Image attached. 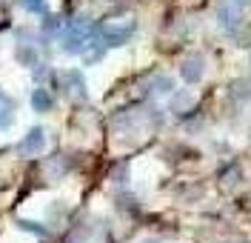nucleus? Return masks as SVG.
Masks as SVG:
<instances>
[{
    "mask_svg": "<svg viewBox=\"0 0 251 243\" xmlns=\"http://www.w3.org/2000/svg\"><path fill=\"white\" fill-rule=\"evenodd\" d=\"M43 146H46V132H43V129H31L29 135L20 140L17 149H20L23 155H40V152H43Z\"/></svg>",
    "mask_w": 251,
    "mask_h": 243,
    "instance_id": "obj_1",
    "label": "nucleus"
},
{
    "mask_svg": "<svg viewBox=\"0 0 251 243\" xmlns=\"http://www.w3.org/2000/svg\"><path fill=\"white\" fill-rule=\"evenodd\" d=\"M60 86L66 89V95L86 97V83H83V75H80V72H63Z\"/></svg>",
    "mask_w": 251,
    "mask_h": 243,
    "instance_id": "obj_2",
    "label": "nucleus"
},
{
    "mask_svg": "<svg viewBox=\"0 0 251 243\" xmlns=\"http://www.w3.org/2000/svg\"><path fill=\"white\" fill-rule=\"evenodd\" d=\"M180 75H183L186 83H197L203 78V57H188L183 63V69H180Z\"/></svg>",
    "mask_w": 251,
    "mask_h": 243,
    "instance_id": "obj_3",
    "label": "nucleus"
},
{
    "mask_svg": "<svg viewBox=\"0 0 251 243\" xmlns=\"http://www.w3.org/2000/svg\"><path fill=\"white\" fill-rule=\"evenodd\" d=\"M131 34H134V23L126 26V29H120V32H114V29H103V46H123Z\"/></svg>",
    "mask_w": 251,
    "mask_h": 243,
    "instance_id": "obj_4",
    "label": "nucleus"
},
{
    "mask_svg": "<svg viewBox=\"0 0 251 243\" xmlns=\"http://www.w3.org/2000/svg\"><path fill=\"white\" fill-rule=\"evenodd\" d=\"M54 106V100H51V95H49L46 89H34V95H31V109L34 112H49Z\"/></svg>",
    "mask_w": 251,
    "mask_h": 243,
    "instance_id": "obj_5",
    "label": "nucleus"
},
{
    "mask_svg": "<svg viewBox=\"0 0 251 243\" xmlns=\"http://www.w3.org/2000/svg\"><path fill=\"white\" fill-rule=\"evenodd\" d=\"M15 54H17V63L20 66H34L37 63V49L29 46V43H20Z\"/></svg>",
    "mask_w": 251,
    "mask_h": 243,
    "instance_id": "obj_6",
    "label": "nucleus"
},
{
    "mask_svg": "<svg viewBox=\"0 0 251 243\" xmlns=\"http://www.w3.org/2000/svg\"><path fill=\"white\" fill-rule=\"evenodd\" d=\"M17 226L23 229V232H31V235H40V238H43V235H49V232H46V226H40V223H34V220H17Z\"/></svg>",
    "mask_w": 251,
    "mask_h": 243,
    "instance_id": "obj_7",
    "label": "nucleus"
},
{
    "mask_svg": "<svg viewBox=\"0 0 251 243\" xmlns=\"http://www.w3.org/2000/svg\"><path fill=\"white\" fill-rule=\"evenodd\" d=\"M191 103H194V97H191V92H183V95H177V97H174L172 109H174V112H180V109H186V106H191Z\"/></svg>",
    "mask_w": 251,
    "mask_h": 243,
    "instance_id": "obj_8",
    "label": "nucleus"
},
{
    "mask_svg": "<svg viewBox=\"0 0 251 243\" xmlns=\"http://www.w3.org/2000/svg\"><path fill=\"white\" fill-rule=\"evenodd\" d=\"M23 6L29 12H34V15H43L46 12V0H23Z\"/></svg>",
    "mask_w": 251,
    "mask_h": 243,
    "instance_id": "obj_9",
    "label": "nucleus"
},
{
    "mask_svg": "<svg viewBox=\"0 0 251 243\" xmlns=\"http://www.w3.org/2000/svg\"><path fill=\"white\" fill-rule=\"evenodd\" d=\"M151 86H154V92H172V78H157Z\"/></svg>",
    "mask_w": 251,
    "mask_h": 243,
    "instance_id": "obj_10",
    "label": "nucleus"
},
{
    "mask_svg": "<svg viewBox=\"0 0 251 243\" xmlns=\"http://www.w3.org/2000/svg\"><path fill=\"white\" fill-rule=\"evenodd\" d=\"M57 29H60V20H57V17H46L43 32H57Z\"/></svg>",
    "mask_w": 251,
    "mask_h": 243,
    "instance_id": "obj_11",
    "label": "nucleus"
},
{
    "mask_svg": "<svg viewBox=\"0 0 251 243\" xmlns=\"http://www.w3.org/2000/svg\"><path fill=\"white\" fill-rule=\"evenodd\" d=\"M146 243H160V241H146Z\"/></svg>",
    "mask_w": 251,
    "mask_h": 243,
    "instance_id": "obj_12",
    "label": "nucleus"
}]
</instances>
